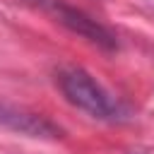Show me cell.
Wrapping results in <instances>:
<instances>
[{
    "mask_svg": "<svg viewBox=\"0 0 154 154\" xmlns=\"http://www.w3.org/2000/svg\"><path fill=\"white\" fill-rule=\"evenodd\" d=\"M36 2L41 10H46L48 14H53L63 26H67L72 34L91 41L94 46L103 48V51H116L118 48V41H116V34L111 29H106L101 22H96L94 17H89L87 12L63 2V0H31Z\"/></svg>",
    "mask_w": 154,
    "mask_h": 154,
    "instance_id": "cell-2",
    "label": "cell"
},
{
    "mask_svg": "<svg viewBox=\"0 0 154 154\" xmlns=\"http://www.w3.org/2000/svg\"><path fill=\"white\" fill-rule=\"evenodd\" d=\"M55 84L63 91V96L87 116L106 123H123L128 120L130 111L128 106L113 96L94 75H89L82 67L75 65H63L55 70Z\"/></svg>",
    "mask_w": 154,
    "mask_h": 154,
    "instance_id": "cell-1",
    "label": "cell"
},
{
    "mask_svg": "<svg viewBox=\"0 0 154 154\" xmlns=\"http://www.w3.org/2000/svg\"><path fill=\"white\" fill-rule=\"evenodd\" d=\"M0 125L12 130V132L26 135V137H38V140L63 137V130L55 123H51L48 118H43L41 113H34V111H26L22 106L5 103V101H0Z\"/></svg>",
    "mask_w": 154,
    "mask_h": 154,
    "instance_id": "cell-3",
    "label": "cell"
}]
</instances>
